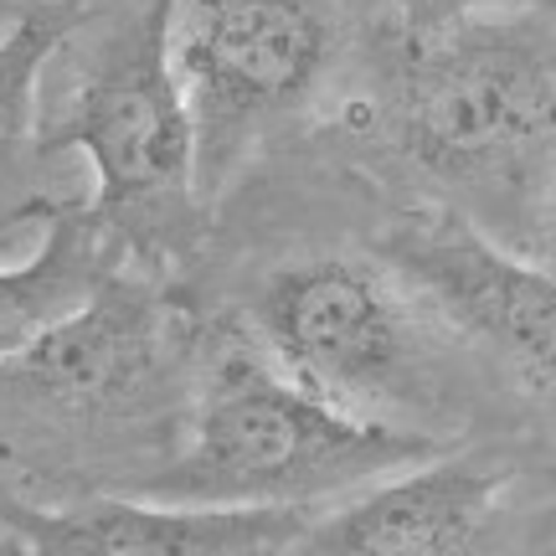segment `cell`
Segmentation results:
<instances>
[{"label": "cell", "instance_id": "5", "mask_svg": "<svg viewBox=\"0 0 556 556\" xmlns=\"http://www.w3.org/2000/svg\"><path fill=\"white\" fill-rule=\"evenodd\" d=\"M336 58L330 0H170V67L201 139V191L315 99Z\"/></svg>", "mask_w": 556, "mask_h": 556}, {"label": "cell", "instance_id": "3", "mask_svg": "<svg viewBox=\"0 0 556 556\" xmlns=\"http://www.w3.org/2000/svg\"><path fill=\"white\" fill-rule=\"evenodd\" d=\"M402 150L438 180L526 191L556 176V58L484 16L422 37L397 78Z\"/></svg>", "mask_w": 556, "mask_h": 556}, {"label": "cell", "instance_id": "1", "mask_svg": "<svg viewBox=\"0 0 556 556\" xmlns=\"http://www.w3.org/2000/svg\"><path fill=\"white\" fill-rule=\"evenodd\" d=\"M438 454V438L366 422L315 397L274 366L258 340H227L206 361L186 448L144 484V495L217 510H309Z\"/></svg>", "mask_w": 556, "mask_h": 556}, {"label": "cell", "instance_id": "11", "mask_svg": "<svg viewBox=\"0 0 556 556\" xmlns=\"http://www.w3.org/2000/svg\"><path fill=\"white\" fill-rule=\"evenodd\" d=\"M83 21V0H37L11 26H0V160L37 124V88L47 62Z\"/></svg>", "mask_w": 556, "mask_h": 556}, {"label": "cell", "instance_id": "9", "mask_svg": "<svg viewBox=\"0 0 556 556\" xmlns=\"http://www.w3.org/2000/svg\"><path fill=\"white\" fill-rule=\"evenodd\" d=\"M16 531L37 556H289L309 546L304 510H217L150 495L16 510Z\"/></svg>", "mask_w": 556, "mask_h": 556}, {"label": "cell", "instance_id": "13", "mask_svg": "<svg viewBox=\"0 0 556 556\" xmlns=\"http://www.w3.org/2000/svg\"><path fill=\"white\" fill-rule=\"evenodd\" d=\"M0 556H37V552H31V546H26V536L11 526V531H0Z\"/></svg>", "mask_w": 556, "mask_h": 556}, {"label": "cell", "instance_id": "4", "mask_svg": "<svg viewBox=\"0 0 556 556\" xmlns=\"http://www.w3.org/2000/svg\"><path fill=\"white\" fill-rule=\"evenodd\" d=\"M417 315V299L377 263L304 258L263 283L253 340L315 397L366 422L413 428L407 417L443 402Z\"/></svg>", "mask_w": 556, "mask_h": 556}, {"label": "cell", "instance_id": "6", "mask_svg": "<svg viewBox=\"0 0 556 556\" xmlns=\"http://www.w3.org/2000/svg\"><path fill=\"white\" fill-rule=\"evenodd\" d=\"M381 268L422 315L484 345L526 381H556V274L516 258L469 217L428 206L397 217L377 242Z\"/></svg>", "mask_w": 556, "mask_h": 556}, {"label": "cell", "instance_id": "12", "mask_svg": "<svg viewBox=\"0 0 556 556\" xmlns=\"http://www.w3.org/2000/svg\"><path fill=\"white\" fill-rule=\"evenodd\" d=\"M402 21H407V31L417 41L422 37H438V31H448V26H464V21L475 16H495V11H541V5H556V0H387Z\"/></svg>", "mask_w": 556, "mask_h": 556}, {"label": "cell", "instance_id": "7", "mask_svg": "<svg viewBox=\"0 0 556 556\" xmlns=\"http://www.w3.org/2000/svg\"><path fill=\"white\" fill-rule=\"evenodd\" d=\"M176 309L144 283L114 274L93 299L0 366V387L67 417H124L155 402L170 361Z\"/></svg>", "mask_w": 556, "mask_h": 556}, {"label": "cell", "instance_id": "10", "mask_svg": "<svg viewBox=\"0 0 556 556\" xmlns=\"http://www.w3.org/2000/svg\"><path fill=\"white\" fill-rule=\"evenodd\" d=\"M31 217L41 222L31 258L0 268V366L88 304L93 289L114 274V238L88 212V201L31 206Z\"/></svg>", "mask_w": 556, "mask_h": 556}, {"label": "cell", "instance_id": "8", "mask_svg": "<svg viewBox=\"0 0 556 556\" xmlns=\"http://www.w3.org/2000/svg\"><path fill=\"white\" fill-rule=\"evenodd\" d=\"M505 484L490 458L438 454L340 505L309 531V556H495Z\"/></svg>", "mask_w": 556, "mask_h": 556}, {"label": "cell", "instance_id": "2", "mask_svg": "<svg viewBox=\"0 0 556 556\" xmlns=\"http://www.w3.org/2000/svg\"><path fill=\"white\" fill-rule=\"evenodd\" d=\"M47 150H83L93 165L88 212L139 258H176L201 217V139L170 67V0H150L88 73Z\"/></svg>", "mask_w": 556, "mask_h": 556}, {"label": "cell", "instance_id": "14", "mask_svg": "<svg viewBox=\"0 0 556 556\" xmlns=\"http://www.w3.org/2000/svg\"><path fill=\"white\" fill-rule=\"evenodd\" d=\"M546 227H552V238H556V176L546 186Z\"/></svg>", "mask_w": 556, "mask_h": 556}]
</instances>
